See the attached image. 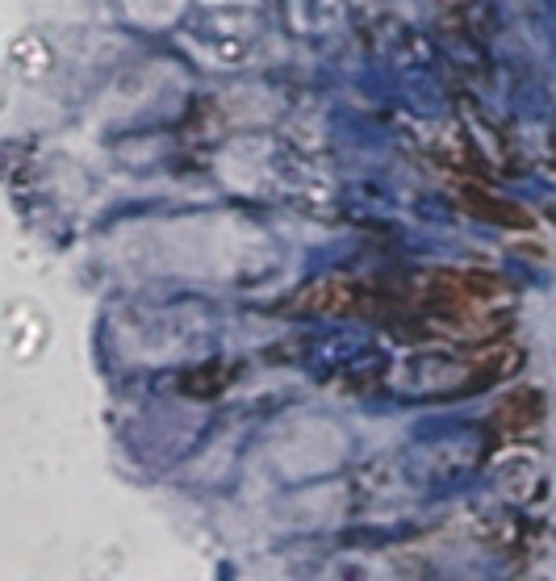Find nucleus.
Returning <instances> with one entry per match:
<instances>
[{"instance_id": "obj_1", "label": "nucleus", "mask_w": 556, "mask_h": 581, "mask_svg": "<svg viewBox=\"0 0 556 581\" xmlns=\"http://www.w3.org/2000/svg\"><path fill=\"white\" fill-rule=\"evenodd\" d=\"M465 205H469V214H477L485 222H498V226H531V218L523 214L519 205L498 201L490 189H481V184H465Z\"/></svg>"}, {"instance_id": "obj_2", "label": "nucleus", "mask_w": 556, "mask_h": 581, "mask_svg": "<svg viewBox=\"0 0 556 581\" xmlns=\"http://www.w3.org/2000/svg\"><path fill=\"white\" fill-rule=\"evenodd\" d=\"M540 414H544V402H540V393H511L498 410H494V423L502 431H527V427H536L540 423Z\"/></svg>"}]
</instances>
